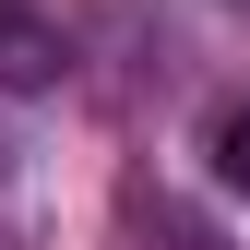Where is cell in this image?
Segmentation results:
<instances>
[{
  "instance_id": "2",
  "label": "cell",
  "mask_w": 250,
  "mask_h": 250,
  "mask_svg": "<svg viewBox=\"0 0 250 250\" xmlns=\"http://www.w3.org/2000/svg\"><path fill=\"white\" fill-rule=\"evenodd\" d=\"M143 227H155V238H167V250H227V238H214V227H203V214H179V203H143Z\"/></svg>"
},
{
  "instance_id": "3",
  "label": "cell",
  "mask_w": 250,
  "mask_h": 250,
  "mask_svg": "<svg viewBox=\"0 0 250 250\" xmlns=\"http://www.w3.org/2000/svg\"><path fill=\"white\" fill-rule=\"evenodd\" d=\"M214 167H227V191H238V203H250V107H238V119H227V131H214Z\"/></svg>"
},
{
  "instance_id": "1",
  "label": "cell",
  "mask_w": 250,
  "mask_h": 250,
  "mask_svg": "<svg viewBox=\"0 0 250 250\" xmlns=\"http://www.w3.org/2000/svg\"><path fill=\"white\" fill-rule=\"evenodd\" d=\"M60 72H72V36L36 0H0V96H60Z\"/></svg>"
}]
</instances>
